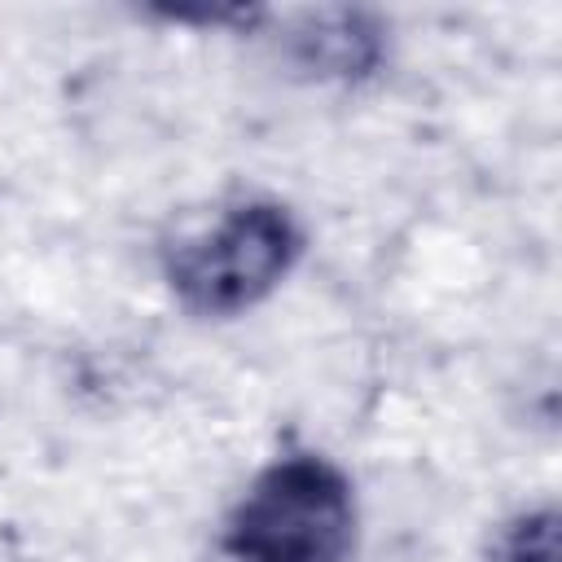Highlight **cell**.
I'll return each mask as SVG.
<instances>
[{
	"instance_id": "cell-1",
	"label": "cell",
	"mask_w": 562,
	"mask_h": 562,
	"mask_svg": "<svg viewBox=\"0 0 562 562\" xmlns=\"http://www.w3.org/2000/svg\"><path fill=\"white\" fill-rule=\"evenodd\" d=\"M356 487L321 452L268 461L224 518V562H347L356 549Z\"/></svg>"
},
{
	"instance_id": "cell-3",
	"label": "cell",
	"mask_w": 562,
	"mask_h": 562,
	"mask_svg": "<svg viewBox=\"0 0 562 562\" xmlns=\"http://www.w3.org/2000/svg\"><path fill=\"white\" fill-rule=\"evenodd\" d=\"M492 562H558V514L522 509L492 536Z\"/></svg>"
},
{
	"instance_id": "cell-2",
	"label": "cell",
	"mask_w": 562,
	"mask_h": 562,
	"mask_svg": "<svg viewBox=\"0 0 562 562\" xmlns=\"http://www.w3.org/2000/svg\"><path fill=\"white\" fill-rule=\"evenodd\" d=\"M303 228L281 202H237L167 255V285L193 316H237L263 303L299 263Z\"/></svg>"
}]
</instances>
